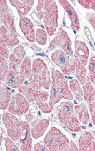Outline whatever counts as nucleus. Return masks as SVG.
Wrapping results in <instances>:
<instances>
[{
    "instance_id": "obj_7",
    "label": "nucleus",
    "mask_w": 95,
    "mask_h": 151,
    "mask_svg": "<svg viewBox=\"0 0 95 151\" xmlns=\"http://www.w3.org/2000/svg\"><path fill=\"white\" fill-rule=\"evenodd\" d=\"M52 61L61 69L64 74L65 76H70L76 71V68L70 62L67 57V54L62 50L55 51L51 55Z\"/></svg>"
},
{
    "instance_id": "obj_27",
    "label": "nucleus",
    "mask_w": 95,
    "mask_h": 151,
    "mask_svg": "<svg viewBox=\"0 0 95 151\" xmlns=\"http://www.w3.org/2000/svg\"><path fill=\"white\" fill-rule=\"evenodd\" d=\"M1 38H2L5 43L8 47H15L17 45L19 42L14 40L8 34L6 28L4 25H1L0 27Z\"/></svg>"
},
{
    "instance_id": "obj_15",
    "label": "nucleus",
    "mask_w": 95,
    "mask_h": 151,
    "mask_svg": "<svg viewBox=\"0 0 95 151\" xmlns=\"http://www.w3.org/2000/svg\"><path fill=\"white\" fill-rule=\"evenodd\" d=\"M19 26L26 38L31 42L36 40L34 27L31 20L26 17H21L19 21Z\"/></svg>"
},
{
    "instance_id": "obj_6",
    "label": "nucleus",
    "mask_w": 95,
    "mask_h": 151,
    "mask_svg": "<svg viewBox=\"0 0 95 151\" xmlns=\"http://www.w3.org/2000/svg\"><path fill=\"white\" fill-rule=\"evenodd\" d=\"M2 122L6 128L7 134L14 141L19 140L21 131V122L14 114L5 113L2 116Z\"/></svg>"
},
{
    "instance_id": "obj_13",
    "label": "nucleus",
    "mask_w": 95,
    "mask_h": 151,
    "mask_svg": "<svg viewBox=\"0 0 95 151\" xmlns=\"http://www.w3.org/2000/svg\"><path fill=\"white\" fill-rule=\"evenodd\" d=\"M30 126L26 122H21V131L19 138L21 150L29 151L32 150V138Z\"/></svg>"
},
{
    "instance_id": "obj_33",
    "label": "nucleus",
    "mask_w": 95,
    "mask_h": 151,
    "mask_svg": "<svg viewBox=\"0 0 95 151\" xmlns=\"http://www.w3.org/2000/svg\"><path fill=\"white\" fill-rule=\"evenodd\" d=\"M89 109L90 111V112L91 114L92 119L93 121L94 124L95 126V101H93L91 104L89 105Z\"/></svg>"
},
{
    "instance_id": "obj_24",
    "label": "nucleus",
    "mask_w": 95,
    "mask_h": 151,
    "mask_svg": "<svg viewBox=\"0 0 95 151\" xmlns=\"http://www.w3.org/2000/svg\"><path fill=\"white\" fill-rule=\"evenodd\" d=\"M1 102H0V108L1 109H6L11 99V92L5 88L1 86Z\"/></svg>"
},
{
    "instance_id": "obj_5",
    "label": "nucleus",
    "mask_w": 95,
    "mask_h": 151,
    "mask_svg": "<svg viewBox=\"0 0 95 151\" xmlns=\"http://www.w3.org/2000/svg\"><path fill=\"white\" fill-rule=\"evenodd\" d=\"M62 108L58 112V118L71 132L81 131V126L75 114L73 103L68 101L62 104Z\"/></svg>"
},
{
    "instance_id": "obj_26",
    "label": "nucleus",
    "mask_w": 95,
    "mask_h": 151,
    "mask_svg": "<svg viewBox=\"0 0 95 151\" xmlns=\"http://www.w3.org/2000/svg\"><path fill=\"white\" fill-rule=\"evenodd\" d=\"M9 2L16 7L21 18L24 17L31 9V6L25 4L19 1H9Z\"/></svg>"
},
{
    "instance_id": "obj_16",
    "label": "nucleus",
    "mask_w": 95,
    "mask_h": 151,
    "mask_svg": "<svg viewBox=\"0 0 95 151\" xmlns=\"http://www.w3.org/2000/svg\"><path fill=\"white\" fill-rule=\"evenodd\" d=\"M59 3L68 14V17L71 21L72 28L75 31H78L80 29V23L76 12L68 1L60 0Z\"/></svg>"
},
{
    "instance_id": "obj_36",
    "label": "nucleus",
    "mask_w": 95,
    "mask_h": 151,
    "mask_svg": "<svg viewBox=\"0 0 95 151\" xmlns=\"http://www.w3.org/2000/svg\"><path fill=\"white\" fill-rule=\"evenodd\" d=\"M34 150L36 151H49L48 148L46 147V145H43L40 144H36L34 146Z\"/></svg>"
},
{
    "instance_id": "obj_9",
    "label": "nucleus",
    "mask_w": 95,
    "mask_h": 151,
    "mask_svg": "<svg viewBox=\"0 0 95 151\" xmlns=\"http://www.w3.org/2000/svg\"><path fill=\"white\" fill-rule=\"evenodd\" d=\"M71 45L72 42L67 32L61 28L58 34L51 41L49 46V50L52 51L56 48H61L68 55L72 57L74 52Z\"/></svg>"
},
{
    "instance_id": "obj_1",
    "label": "nucleus",
    "mask_w": 95,
    "mask_h": 151,
    "mask_svg": "<svg viewBox=\"0 0 95 151\" xmlns=\"http://www.w3.org/2000/svg\"><path fill=\"white\" fill-rule=\"evenodd\" d=\"M37 11L49 36H52L56 31L58 25V10L55 1H38Z\"/></svg>"
},
{
    "instance_id": "obj_23",
    "label": "nucleus",
    "mask_w": 95,
    "mask_h": 151,
    "mask_svg": "<svg viewBox=\"0 0 95 151\" xmlns=\"http://www.w3.org/2000/svg\"><path fill=\"white\" fill-rule=\"evenodd\" d=\"M70 89L73 92L74 95L75 96L76 99L79 101L83 100L84 96V91L81 88V83L76 79H72L69 81Z\"/></svg>"
},
{
    "instance_id": "obj_28",
    "label": "nucleus",
    "mask_w": 95,
    "mask_h": 151,
    "mask_svg": "<svg viewBox=\"0 0 95 151\" xmlns=\"http://www.w3.org/2000/svg\"><path fill=\"white\" fill-rule=\"evenodd\" d=\"M35 38L37 42L42 45H45L47 41V33L43 29L39 28L35 32Z\"/></svg>"
},
{
    "instance_id": "obj_2",
    "label": "nucleus",
    "mask_w": 95,
    "mask_h": 151,
    "mask_svg": "<svg viewBox=\"0 0 95 151\" xmlns=\"http://www.w3.org/2000/svg\"><path fill=\"white\" fill-rule=\"evenodd\" d=\"M52 78L49 102L54 105L58 103L63 98L68 100L73 99L72 93L63 74L52 69Z\"/></svg>"
},
{
    "instance_id": "obj_4",
    "label": "nucleus",
    "mask_w": 95,
    "mask_h": 151,
    "mask_svg": "<svg viewBox=\"0 0 95 151\" xmlns=\"http://www.w3.org/2000/svg\"><path fill=\"white\" fill-rule=\"evenodd\" d=\"M44 144L50 151H69L70 141L56 127H52L44 138Z\"/></svg>"
},
{
    "instance_id": "obj_20",
    "label": "nucleus",
    "mask_w": 95,
    "mask_h": 151,
    "mask_svg": "<svg viewBox=\"0 0 95 151\" xmlns=\"http://www.w3.org/2000/svg\"><path fill=\"white\" fill-rule=\"evenodd\" d=\"M49 121L46 119L39 121L36 125L31 129L32 137L34 139H38L41 137L49 126Z\"/></svg>"
},
{
    "instance_id": "obj_8",
    "label": "nucleus",
    "mask_w": 95,
    "mask_h": 151,
    "mask_svg": "<svg viewBox=\"0 0 95 151\" xmlns=\"http://www.w3.org/2000/svg\"><path fill=\"white\" fill-rule=\"evenodd\" d=\"M1 22L4 25L8 31V34L15 41L19 42L14 24V20L8 8L5 1H0Z\"/></svg>"
},
{
    "instance_id": "obj_11",
    "label": "nucleus",
    "mask_w": 95,
    "mask_h": 151,
    "mask_svg": "<svg viewBox=\"0 0 95 151\" xmlns=\"http://www.w3.org/2000/svg\"><path fill=\"white\" fill-rule=\"evenodd\" d=\"M19 92L24 95L29 102H36V104L46 102L48 99V93L41 91L36 90L28 86H21L19 88Z\"/></svg>"
},
{
    "instance_id": "obj_32",
    "label": "nucleus",
    "mask_w": 95,
    "mask_h": 151,
    "mask_svg": "<svg viewBox=\"0 0 95 151\" xmlns=\"http://www.w3.org/2000/svg\"><path fill=\"white\" fill-rule=\"evenodd\" d=\"M12 140L9 138L5 139L6 150L7 151H19V149L16 147V145Z\"/></svg>"
},
{
    "instance_id": "obj_12",
    "label": "nucleus",
    "mask_w": 95,
    "mask_h": 151,
    "mask_svg": "<svg viewBox=\"0 0 95 151\" xmlns=\"http://www.w3.org/2000/svg\"><path fill=\"white\" fill-rule=\"evenodd\" d=\"M8 68V72L6 78V83L13 88L21 86L25 77L21 75L20 73L18 71L17 65L10 62Z\"/></svg>"
},
{
    "instance_id": "obj_37",
    "label": "nucleus",
    "mask_w": 95,
    "mask_h": 151,
    "mask_svg": "<svg viewBox=\"0 0 95 151\" xmlns=\"http://www.w3.org/2000/svg\"><path fill=\"white\" fill-rule=\"evenodd\" d=\"M78 150H79V149H78V148H77L76 145L75 144V143L73 141H71L69 151H77Z\"/></svg>"
},
{
    "instance_id": "obj_39",
    "label": "nucleus",
    "mask_w": 95,
    "mask_h": 151,
    "mask_svg": "<svg viewBox=\"0 0 95 151\" xmlns=\"http://www.w3.org/2000/svg\"><path fill=\"white\" fill-rule=\"evenodd\" d=\"M91 9H92L95 11V0H91Z\"/></svg>"
},
{
    "instance_id": "obj_38",
    "label": "nucleus",
    "mask_w": 95,
    "mask_h": 151,
    "mask_svg": "<svg viewBox=\"0 0 95 151\" xmlns=\"http://www.w3.org/2000/svg\"><path fill=\"white\" fill-rule=\"evenodd\" d=\"M21 2H23V3L25 4H26V5H29V6L32 5L34 4V1H29V0H26V1L22 0Z\"/></svg>"
},
{
    "instance_id": "obj_31",
    "label": "nucleus",
    "mask_w": 95,
    "mask_h": 151,
    "mask_svg": "<svg viewBox=\"0 0 95 151\" xmlns=\"http://www.w3.org/2000/svg\"><path fill=\"white\" fill-rule=\"evenodd\" d=\"M6 44L5 43L2 38H0V52L1 56L4 57V58H8V50L6 47Z\"/></svg>"
},
{
    "instance_id": "obj_34",
    "label": "nucleus",
    "mask_w": 95,
    "mask_h": 151,
    "mask_svg": "<svg viewBox=\"0 0 95 151\" xmlns=\"http://www.w3.org/2000/svg\"><path fill=\"white\" fill-rule=\"evenodd\" d=\"M87 18L88 19V21L93 27L95 32V16L94 14L89 12L87 14Z\"/></svg>"
},
{
    "instance_id": "obj_18",
    "label": "nucleus",
    "mask_w": 95,
    "mask_h": 151,
    "mask_svg": "<svg viewBox=\"0 0 95 151\" xmlns=\"http://www.w3.org/2000/svg\"><path fill=\"white\" fill-rule=\"evenodd\" d=\"M83 91L84 99L89 105L95 101V88L91 82L90 78L88 76L86 83L83 85Z\"/></svg>"
},
{
    "instance_id": "obj_21",
    "label": "nucleus",
    "mask_w": 95,
    "mask_h": 151,
    "mask_svg": "<svg viewBox=\"0 0 95 151\" xmlns=\"http://www.w3.org/2000/svg\"><path fill=\"white\" fill-rule=\"evenodd\" d=\"M25 51L22 45L16 47L12 53L9 56V60L11 63L18 65H20L24 60L25 56Z\"/></svg>"
},
{
    "instance_id": "obj_25",
    "label": "nucleus",
    "mask_w": 95,
    "mask_h": 151,
    "mask_svg": "<svg viewBox=\"0 0 95 151\" xmlns=\"http://www.w3.org/2000/svg\"><path fill=\"white\" fill-rule=\"evenodd\" d=\"M31 59L28 57H25L20 65L19 73L21 75L25 78H29L32 73V66H31Z\"/></svg>"
},
{
    "instance_id": "obj_19",
    "label": "nucleus",
    "mask_w": 95,
    "mask_h": 151,
    "mask_svg": "<svg viewBox=\"0 0 95 151\" xmlns=\"http://www.w3.org/2000/svg\"><path fill=\"white\" fill-rule=\"evenodd\" d=\"M74 64L76 68V77L81 85H85L87 78V70L86 67L76 57H74Z\"/></svg>"
},
{
    "instance_id": "obj_3",
    "label": "nucleus",
    "mask_w": 95,
    "mask_h": 151,
    "mask_svg": "<svg viewBox=\"0 0 95 151\" xmlns=\"http://www.w3.org/2000/svg\"><path fill=\"white\" fill-rule=\"evenodd\" d=\"M29 86L36 90H41L42 88L46 89L49 88L51 81L48 67L44 60L35 58L32 63V73L29 78Z\"/></svg>"
},
{
    "instance_id": "obj_14",
    "label": "nucleus",
    "mask_w": 95,
    "mask_h": 151,
    "mask_svg": "<svg viewBox=\"0 0 95 151\" xmlns=\"http://www.w3.org/2000/svg\"><path fill=\"white\" fill-rule=\"evenodd\" d=\"M79 151H95V134L93 132L85 131L79 139Z\"/></svg>"
},
{
    "instance_id": "obj_22",
    "label": "nucleus",
    "mask_w": 95,
    "mask_h": 151,
    "mask_svg": "<svg viewBox=\"0 0 95 151\" xmlns=\"http://www.w3.org/2000/svg\"><path fill=\"white\" fill-rule=\"evenodd\" d=\"M75 111L78 114V118L84 125H86L89 121V115L86 106L84 104L76 105L74 107Z\"/></svg>"
},
{
    "instance_id": "obj_30",
    "label": "nucleus",
    "mask_w": 95,
    "mask_h": 151,
    "mask_svg": "<svg viewBox=\"0 0 95 151\" xmlns=\"http://www.w3.org/2000/svg\"><path fill=\"white\" fill-rule=\"evenodd\" d=\"M89 78L92 82L95 84V56L91 58L89 64Z\"/></svg>"
},
{
    "instance_id": "obj_10",
    "label": "nucleus",
    "mask_w": 95,
    "mask_h": 151,
    "mask_svg": "<svg viewBox=\"0 0 95 151\" xmlns=\"http://www.w3.org/2000/svg\"><path fill=\"white\" fill-rule=\"evenodd\" d=\"M26 98L22 95L17 93L11 97V101L8 111L14 115L21 116L25 114L29 109V103Z\"/></svg>"
},
{
    "instance_id": "obj_29",
    "label": "nucleus",
    "mask_w": 95,
    "mask_h": 151,
    "mask_svg": "<svg viewBox=\"0 0 95 151\" xmlns=\"http://www.w3.org/2000/svg\"><path fill=\"white\" fill-rule=\"evenodd\" d=\"M0 65H1L0 79L1 81H3L6 78L9 68L5 58L2 57V56H1L0 57Z\"/></svg>"
},
{
    "instance_id": "obj_35",
    "label": "nucleus",
    "mask_w": 95,
    "mask_h": 151,
    "mask_svg": "<svg viewBox=\"0 0 95 151\" xmlns=\"http://www.w3.org/2000/svg\"><path fill=\"white\" fill-rule=\"evenodd\" d=\"M79 4H81L84 7L90 9H91V0H78Z\"/></svg>"
},
{
    "instance_id": "obj_17",
    "label": "nucleus",
    "mask_w": 95,
    "mask_h": 151,
    "mask_svg": "<svg viewBox=\"0 0 95 151\" xmlns=\"http://www.w3.org/2000/svg\"><path fill=\"white\" fill-rule=\"evenodd\" d=\"M75 56L84 65L86 66L88 62L89 55V49L86 44L81 41H75Z\"/></svg>"
}]
</instances>
